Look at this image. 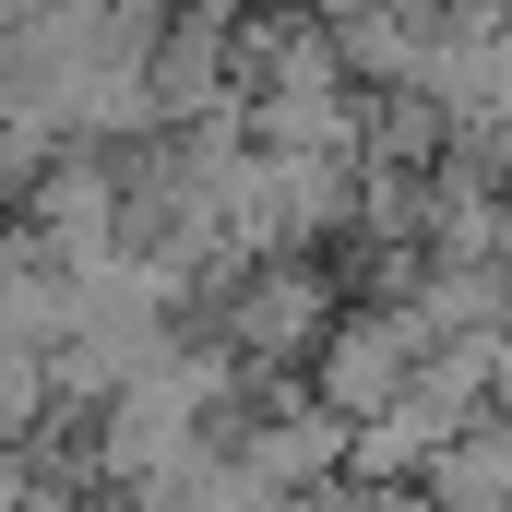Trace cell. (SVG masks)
Wrapping results in <instances>:
<instances>
[{"instance_id": "7a4b0ae2", "label": "cell", "mask_w": 512, "mask_h": 512, "mask_svg": "<svg viewBox=\"0 0 512 512\" xmlns=\"http://www.w3.org/2000/svg\"><path fill=\"white\" fill-rule=\"evenodd\" d=\"M322 334H334V274L322 262H239L227 274V358L239 370L322 358Z\"/></svg>"}, {"instance_id": "277c9868", "label": "cell", "mask_w": 512, "mask_h": 512, "mask_svg": "<svg viewBox=\"0 0 512 512\" xmlns=\"http://www.w3.org/2000/svg\"><path fill=\"white\" fill-rule=\"evenodd\" d=\"M298 512H429L417 489H370V477H334V489H310Z\"/></svg>"}, {"instance_id": "6da1fadb", "label": "cell", "mask_w": 512, "mask_h": 512, "mask_svg": "<svg viewBox=\"0 0 512 512\" xmlns=\"http://www.w3.org/2000/svg\"><path fill=\"white\" fill-rule=\"evenodd\" d=\"M429 358H441V346H429V322H417L405 298H358V310H334V334H322V358H310V405L346 417V429H370Z\"/></svg>"}, {"instance_id": "5b68a950", "label": "cell", "mask_w": 512, "mask_h": 512, "mask_svg": "<svg viewBox=\"0 0 512 512\" xmlns=\"http://www.w3.org/2000/svg\"><path fill=\"white\" fill-rule=\"evenodd\" d=\"M298 12H322V24H334V12H358V0H298Z\"/></svg>"}, {"instance_id": "3957f363", "label": "cell", "mask_w": 512, "mask_h": 512, "mask_svg": "<svg viewBox=\"0 0 512 512\" xmlns=\"http://www.w3.org/2000/svg\"><path fill=\"white\" fill-rule=\"evenodd\" d=\"M417 501H429V512H512V417H501V405L417 477Z\"/></svg>"}]
</instances>
